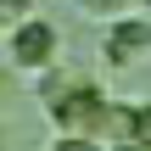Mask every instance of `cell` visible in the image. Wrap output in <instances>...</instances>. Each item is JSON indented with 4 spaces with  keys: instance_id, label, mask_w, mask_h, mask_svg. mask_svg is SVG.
Returning <instances> with one entry per match:
<instances>
[{
    "instance_id": "7",
    "label": "cell",
    "mask_w": 151,
    "mask_h": 151,
    "mask_svg": "<svg viewBox=\"0 0 151 151\" xmlns=\"http://www.w3.org/2000/svg\"><path fill=\"white\" fill-rule=\"evenodd\" d=\"M112 151H146V146H134V140H123V146H112Z\"/></svg>"
},
{
    "instance_id": "4",
    "label": "cell",
    "mask_w": 151,
    "mask_h": 151,
    "mask_svg": "<svg viewBox=\"0 0 151 151\" xmlns=\"http://www.w3.org/2000/svg\"><path fill=\"white\" fill-rule=\"evenodd\" d=\"M129 140L151 151V101H146V106H134V134H129Z\"/></svg>"
},
{
    "instance_id": "6",
    "label": "cell",
    "mask_w": 151,
    "mask_h": 151,
    "mask_svg": "<svg viewBox=\"0 0 151 151\" xmlns=\"http://www.w3.org/2000/svg\"><path fill=\"white\" fill-rule=\"evenodd\" d=\"M78 6H84V11H101V17H112V11H123L129 0H78Z\"/></svg>"
},
{
    "instance_id": "2",
    "label": "cell",
    "mask_w": 151,
    "mask_h": 151,
    "mask_svg": "<svg viewBox=\"0 0 151 151\" xmlns=\"http://www.w3.org/2000/svg\"><path fill=\"white\" fill-rule=\"evenodd\" d=\"M146 50H151V22L146 17L112 22V34H106V62H112V67H134Z\"/></svg>"
},
{
    "instance_id": "1",
    "label": "cell",
    "mask_w": 151,
    "mask_h": 151,
    "mask_svg": "<svg viewBox=\"0 0 151 151\" xmlns=\"http://www.w3.org/2000/svg\"><path fill=\"white\" fill-rule=\"evenodd\" d=\"M56 22H45V17H22L17 28H11V62L17 67H28V73H45V67H56Z\"/></svg>"
},
{
    "instance_id": "5",
    "label": "cell",
    "mask_w": 151,
    "mask_h": 151,
    "mask_svg": "<svg viewBox=\"0 0 151 151\" xmlns=\"http://www.w3.org/2000/svg\"><path fill=\"white\" fill-rule=\"evenodd\" d=\"M50 151H112V146H101V140H90V134H62Z\"/></svg>"
},
{
    "instance_id": "3",
    "label": "cell",
    "mask_w": 151,
    "mask_h": 151,
    "mask_svg": "<svg viewBox=\"0 0 151 151\" xmlns=\"http://www.w3.org/2000/svg\"><path fill=\"white\" fill-rule=\"evenodd\" d=\"M22 17H34V0H0V28H17Z\"/></svg>"
}]
</instances>
